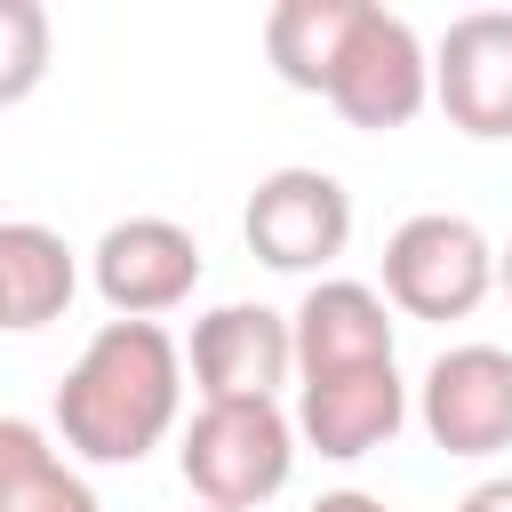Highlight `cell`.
<instances>
[{"label":"cell","mask_w":512,"mask_h":512,"mask_svg":"<svg viewBox=\"0 0 512 512\" xmlns=\"http://www.w3.org/2000/svg\"><path fill=\"white\" fill-rule=\"evenodd\" d=\"M184 424V344L160 320H104L56 384V440L72 464H144Z\"/></svg>","instance_id":"1"},{"label":"cell","mask_w":512,"mask_h":512,"mask_svg":"<svg viewBox=\"0 0 512 512\" xmlns=\"http://www.w3.org/2000/svg\"><path fill=\"white\" fill-rule=\"evenodd\" d=\"M296 416L280 400H200L176 432V472L208 512H264L296 480Z\"/></svg>","instance_id":"2"},{"label":"cell","mask_w":512,"mask_h":512,"mask_svg":"<svg viewBox=\"0 0 512 512\" xmlns=\"http://www.w3.org/2000/svg\"><path fill=\"white\" fill-rule=\"evenodd\" d=\"M496 296V240L472 216L424 208L384 240V304L408 320H472Z\"/></svg>","instance_id":"3"},{"label":"cell","mask_w":512,"mask_h":512,"mask_svg":"<svg viewBox=\"0 0 512 512\" xmlns=\"http://www.w3.org/2000/svg\"><path fill=\"white\" fill-rule=\"evenodd\" d=\"M240 240L272 272L328 280V264L352 248V192H344V176H328L312 160H288V168L256 176V192L240 208Z\"/></svg>","instance_id":"4"},{"label":"cell","mask_w":512,"mask_h":512,"mask_svg":"<svg viewBox=\"0 0 512 512\" xmlns=\"http://www.w3.org/2000/svg\"><path fill=\"white\" fill-rule=\"evenodd\" d=\"M328 104H336L352 128H368V136L408 128V120L432 104V48H424V32H416L408 16H392V8L368 0L360 24H352L344 64H336V80H328Z\"/></svg>","instance_id":"5"},{"label":"cell","mask_w":512,"mask_h":512,"mask_svg":"<svg viewBox=\"0 0 512 512\" xmlns=\"http://www.w3.org/2000/svg\"><path fill=\"white\" fill-rule=\"evenodd\" d=\"M88 280L112 304V320H160V312L192 304V288H200V240L176 216H120L88 248Z\"/></svg>","instance_id":"6"},{"label":"cell","mask_w":512,"mask_h":512,"mask_svg":"<svg viewBox=\"0 0 512 512\" xmlns=\"http://www.w3.org/2000/svg\"><path fill=\"white\" fill-rule=\"evenodd\" d=\"M416 424L440 456L512 448V352L504 344H448L416 384Z\"/></svg>","instance_id":"7"},{"label":"cell","mask_w":512,"mask_h":512,"mask_svg":"<svg viewBox=\"0 0 512 512\" xmlns=\"http://www.w3.org/2000/svg\"><path fill=\"white\" fill-rule=\"evenodd\" d=\"M432 104L472 144L512 136V8H472L432 40Z\"/></svg>","instance_id":"8"},{"label":"cell","mask_w":512,"mask_h":512,"mask_svg":"<svg viewBox=\"0 0 512 512\" xmlns=\"http://www.w3.org/2000/svg\"><path fill=\"white\" fill-rule=\"evenodd\" d=\"M184 368L200 384V400H280L296 384V336L288 312L272 304H216L192 320Z\"/></svg>","instance_id":"9"},{"label":"cell","mask_w":512,"mask_h":512,"mask_svg":"<svg viewBox=\"0 0 512 512\" xmlns=\"http://www.w3.org/2000/svg\"><path fill=\"white\" fill-rule=\"evenodd\" d=\"M296 440L328 464H360L376 448L400 440V424L416 416L408 384H400V360H376V368H344V376H304L296 384Z\"/></svg>","instance_id":"10"},{"label":"cell","mask_w":512,"mask_h":512,"mask_svg":"<svg viewBox=\"0 0 512 512\" xmlns=\"http://www.w3.org/2000/svg\"><path fill=\"white\" fill-rule=\"evenodd\" d=\"M288 336H296V384L304 376H344V368H376L392 360L400 344V320L384 304V288L368 280H312L288 312Z\"/></svg>","instance_id":"11"},{"label":"cell","mask_w":512,"mask_h":512,"mask_svg":"<svg viewBox=\"0 0 512 512\" xmlns=\"http://www.w3.org/2000/svg\"><path fill=\"white\" fill-rule=\"evenodd\" d=\"M80 296V256L64 248V232L16 216L0 224V304H8V336H32L48 320H64Z\"/></svg>","instance_id":"12"},{"label":"cell","mask_w":512,"mask_h":512,"mask_svg":"<svg viewBox=\"0 0 512 512\" xmlns=\"http://www.w3.org/2000/svg\"><path fill=\"white\" fill-rule=\"evenodd\" d=\"M368 0H280L264 16V64L280 72V88L296 96H328L344 48H352V24H360Z\"/></svg>","instance_id":"13"},{"label":"cell","mask_w":512,"mask_h":512,"mask_svg":"<svg viewBox=\"0 0 512 512\" xmlns=\"http://www.w3.org/2000/svg\"><path fill=\"white\" fill-rule=\"evenodd\" d=\"M0 512H104V504L48 424L0 416Z\"/></svg>","instance_id":"14"},{"label":"cell","mask_w":512,"mask_h":512,"mask_svg":"<svg viewBox=\"0 0 512 512\" xmlns=\"http://www.w3.org/2000/svg\"><path fill=\"white\" fill-rule=\"evenodd\" d=\"M48 56H56V24L40 0H0V112L24 104L40 80H48Z\"/></svg>","instance_id":"15"},{"label":"cell","mask_w":512,"mask_h":512,"mask_svg":"<svg viewBox=\"0 0 512 512\" xmlns=\"http://www.w3.org/2000/svg\"><path fill=\"white\" fill-rule=\"evenodd\" d=\"M456 512H512V472H496V480H472V488L456 496Z\"/></svg>","instance_id":"16"},{"label":"cell","mask_w":512,"mask_h":512,"mask_svg":"<svg viewBox=\"0 0 512 512\" xmlns=\"http://www.w3.org/2000/svg\"><path fill=\"white\" fill-rule=\"evenodd\" d=\"M312 512H392V504H384V496H368V488H328Z\"/></svg>","instance_id":"17"},{"label":"cell","mask_w":512,"mask_h":512,"mask_svg":"<svg viewBox=\"0 0 512 512\" xmlns=\"http://www.w3.org/2000/svg\"><path fill=\"white\" fill-rule=\"evenodd\" d=\"M496 288H504V296H512V240H504V248H496Z\"/></svg>","instance_id":"18"},{"label":"cell","mask_w":512,"mask_h":512,"mask_svg":"<svg viewBox=\"0 0 512 512\" xmlns=\"http://www.w3.org/2000/svg\"><path fill=\"white\" fill-rule=\"evenodd\" d=\"M0 336H8V304H0Z\"/></svg>","instance_id":"19"},{"label":"cell","mask_w":512,"mask_h":512,"mask_svg":"<svg viewBox=\"0 0 512 512\" xmlns=\"http://www.w3.org/2000/svg\"><path fill=\"white\" fill-rule=\"evenodd\" d=\"M200 512H208V504H200Z\"/></svg>","instance_id":"20"}]
</instances>
